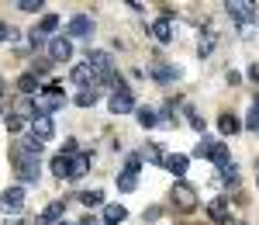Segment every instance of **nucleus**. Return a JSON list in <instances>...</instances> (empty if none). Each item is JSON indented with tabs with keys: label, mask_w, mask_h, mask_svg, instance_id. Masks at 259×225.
I'll use <instances>...</instances> for the list:
<instances>
[{
	"label": "nucleus",
	"mask_w": 259,
	"mask_h": 225,
	"mask_svg": "<svg viewBox=\"0 0 259 225\" xmlns=\"http://www.w3.org/2000/svg\"><path fill=\"white\" fill-rule=\"evenodd\" d=\"M162 166H166L169 173H177V177H183V173L190 170V156H180V153H173V156H166V160H162Z\"/></svg>",
	"instance_id": "nucleus-13"
},
{
	"label": "nucleus",
	"mask_w": 259,
	"mask_h": 225,
	"mask_svg": "<svg viewBox=\"0 0 259 225\" xmlns=\"http://www.w3.org/2000/svg\"><path fill=\"white\" fill-rule=\"evenodd\" d=\"M7 132H14V135H18V132H24V128H28V122H24V118H21V115H7Z\"/></svg>",
	"instance_id": "nucleus-25"
},
{
	"label": "nucleus",
	"mask_w": 259,
	"mask_h": 225,
	"mask_svg": "<svg viewBox=\"0 0 259 225\" xmlns=\"http://www.w3.org/2000/svg\"><path fill=\"white\" fill-rule=\"evenodd\" d=\"M62 104H66V94H62V87H59V83L52 80V83H45V87H41V94L35 97V101H31V111H35V115H45V118H49L52 111H59Z\"/></svg>",
	"instance_id": "nucleus-2"
},
{
	"label": "nucleus",
	"mask_w": 259,
	"mask_h": 225,
	"mask_svg": "<svg viewBox=\"0 0 259 225\" xmlns=\"http://www.w3.org/2000/svg\"><path fill=\"white\" fill-rule=\"evenodd\" d=\"M225 11H228V18H235L239 24H252V21L259 18L256 7H252V4H245V0H228V4H225Z\"/></svg>",
	"instance_id": "nucleus-4"
},
{
	"label": "nucleus",
	"mask_w": 259,
	"mask_h": 225,
	"mask_svg": "<svg viewBox=\"0 0 259 225\" xmlns=\"http://www.w3.org/2000/svg\"><path fill=\"white\" fill-rule=\"evenodd\" d=\"M56 28H59V18H56V14H45V18L38 21V28H35V31H38L41 39H45V35H52Z\"/></svg>",
	"instance_id": "nucleus-19"
},
{
	"label": "nucleus",
	"mask_w": 259,
	"mask_h": 225,
	"mask_svg": "<svg viewBox=\"0 0 259 225\" xmlns=\"http://www.w3.org/2000/svg\"><path fill=\"white\" fill-rule=\"evenodd\" d=\"M118 187L124 191V194H132V191L139 187V173H128V170H124V173L118 177Z\"/></svg>",
	"instance_id": "nucleus-22"
},
{
	"label": "nucleus",
	"mask_w": 259,
	"mask_h": 225,
	"mask_svg": "<svg viewBox=\"0 0 259 225\" xmlns=\"http://www.w3.org/2000/svg\"><path fill=\"white\" fill-rule=\"evenodd\" d=\"M52 173H56V177H66V173H69V156H66V153H59V156H56V160H52Z\"/></svg>",
	"instance_id": "nucleus-23"
},
{
	"label": "nucleus",
	"mask_w": 259,
	"mask_h": 225,
	"mask_svg": "<svg viewBox=\"0 0 259 225\" xmlns=\"http://www.w3.org/2000/svg\"><path fill=\"white\" fill-rule=\"evenodd\" d=\"M0 94H4V80H0Z\"/></svg>",
	"instance_id": "nucleus-37"
},
{
	"label": "nucleus",
	"mask_w": 259,
	"mask_h": 225,
	"mask_svg": "<svg viewBox=\"0 0 259 225\" xmlns=\"http://www.w3.org/2000/svg\"><path fill=\"white\" fill-rule=\"evenodd\" d=\"M18 7L24 11V14H35V11H41V0H21Z\"/></svg>",
	"instance_id": "nucleus-29"
},
{
	"label": "nucleus",
	"mask_w": 259,
	"mask_h": 225,
	"mask_svg": "<svg viewBox=\"0 0 259 225\" xmlns=\"http://www.w3.org/2000/svg\"><path fill=\"white\" fill-rule=\"evenodd\" d=\"M80 201H83L87 208H97L100 201H104V194H100V191H83V194H80Z\"/></svg>",
	"instance_id": "nucleus-26"
},
{
	"label": "nucleus",
	"mask_w": 259,
	"mask_h": 225,
	"mask_svg": "<svg viewBox=\"0 0 259 225\" xmlns=\"http://www.w3.org/2000/svg\"><path fill=\"white\" fill-rule=\"evenodd\" d=\"M14 39V28H11V24H4V21H0V42H11Z\"/></svg>",
	"instance_id": "nucleus-33"
},
{
	"label": "nucleus",
	"mask_w": 259,
	"mask_h": 225,
	"mask_svg": "<svg viewBox=\"0 0 259 225\" xmlns=\"http://www.w3.org/2000/svg\"><path fill=\"white\" fill-rule=\"evenodd\" d=\"M18 90H21V94H35V90H41L38 77H35V73H21V77H18Z\"/></svg>",
	"instance_id": "nucleus-18"
},
{
	"label": "nucleus",
	"mask_w": 259,
	"mask_h": 225,
	"mask_svg": "<svg viewBox=\"0 0 259 225\" xmlns=\"http://www.w3.org/2000/svg\"><path fill=\"white\" fill-rule=\"evenodd\" d=\"M31 135H35L38 142H49V139L56 135V122L45 118V115H35V122H31Z\"/></svg>",
	"instance_id": "nucleus-9"
},
{
	"label": "nucleus",
	"mask_w": 259,
	"mask_h": 225,
	"mask_svg": "<svg viewBox=\"0 0 259 225\" xmlns=\"http://www.w3.org/2000/svg\"><path fill=\"white\" fill-rule=\"evenodd\" d=\"M173 205L183 208V211H194L197 208V191L187 184V180H177L173 184Z\"/></svg>",
	"instance_id": "nucleus-3"
},
{
	"label": "nucleus",
	"mask_w": 259,
	"mask_h": 225,
	"mask_svg": "<svg viewBox=\"0 0 259 225\" xmlns=\"http://www.w3.org/2000/svg\"><path fill=\"white\" fill-rule=\"evenodd\" d=\"M59 225H69V222H59Z\"/></svg>",
	"instance_id": "nucleus-39"
},
{
	"label": "nucleus",
	"mask_w": 259,
	"mask_h": 225,
	"mask_svg": "<svg viewBox=\"0 0 259 225\" xmlns=\"http://www.w3.org/2000/svg\"><path fill=\"white\" fill-rule=\"evenodd\" d=\"M73 56V42L66 39V35H56V39L49 42V59L52 62H66Z\"/></svg>",
	"instance_id": "nucleus-8"
},
{
	"label": "nucleus",
	"mask_w": 259,
	"mask_h": 225,
	"mask_svg": "<svg viewBox=\"0 0 259 225\" xmlns=\"http://www.w3.org/2000/svg\"><path fill=\"white\" fill-rule=\"evenodd\" d=\"M11 166H14V173H18L21 184H38L41 163H38V156L28 153L24 145H14V149H11Z\"/></svg>",
	"instance_id": "nucleus-1"
},
{
	"label": "nucleus",
	"mask_w": 259,
	"mask_h": 225,
	"mask_svg": "<svg viewBox=\"0 0 259 225\" xmlns=\"http://www.w3.org/2000/svg\"><path fill=\"white\" fill-rule=\"evenodd\" d=\"M211 49H214V39L207 35V39H200V45H197V56L204 59V56H211Z\"/></svg>",
	"instance_id": "nucleus-28"
},
{
	"label": "nucleus",
	"mask_w": 259,
	"mask_h": 225,
	"mask_svg": "<svg viewBox=\"0 0 259 225\" xmlns=\"http://www.w3.org/2000/svg\"><path fill=\"white\" fill-rule=\"evenodd\" d=\"M107 107H111V115H132V111H135V97H132L128 90H111Z\"/></svg>",
	"instance_id": "nucleus-7"
},
{
	"label": "nucleus",
	"mask_w": 259,
	"mask_h": 225,
	"mask_svg": "<svg viewBox=\"0 0 259 225\" xmlns=\"http://www.w3.org/2000/svg\"><path fill=\"white\" fill-rule=\"evenodd\" d=\"M152 35L159 42H169L173 39V21L169 18H156V24H152Z\"/></svg>",
	"instance_id": "nucleus-17"
},
{
	"label": "nucleus",
	"mask_w": 259,
	"mask_h": 225,
	"mask_svg": "<svg viewBox=\"0 0 259 225\" xmlns=\"http://www.w3.org/2000/svg\"><path fill=\"white\" fill-rule=\"evenodd\" d=\"M211 145H214L211 139H200V142H197V149H194V156H204V160H207V153H211Z\"/></svg>",
	"instance_id": "nucleus-31"
},
{
	"label": "nucleus",
	"mask_w": 259,
	"mask_h": 225,
	"mask_svg": "<svg viewBox=\"0 0 259 225\" xmlns=\"http://www.w3.org/2000/svg\"><path fill=\"white\" fill-rule=\"evenodd\" d=\"M80 225H104V222H100V218H90V215H87V218H83Z\"/></svg>",
	"instance_id": "nucleus-36"
},
{
	"label": "nucleus",
	"mask_w": 259,
	"mask_h": 225,
	"mask_svg": "<svg viewBox=\"0 0 259 225\" xmlns=\"http://www.w3.org/2000/svg\"><path fill=\"white\" fill-rule=\"evenodd\" d=\"M218 128L225 132V135H235V132H239V118H235V115H221Z\"/></svg>",
	"instance_id": "nucleus-21"
},
{
	"label": "nucleus",
	"mask_w": 259,
	"mask_h": 225,
	"mask_svg": "<svg viewBox=\"0 0 259 225\" xmlns=\"http://www.w3.org/2000/svg\"><path fill=\"white\" fill-rule=\"evenodd\" d=\"M87 170H90V153H73L69 156V180H80V177H87Z\"/></svg>",
	"instance_id": "nucleus-10"
},
{
	"label": "nucleus",
	"mask_w": 259,
	"mask_h": 225,
	"mask_svg": "<svg viewBox=\"0 0 259 225\" xmlns=\"http://www.w3.org/2000/svg\"><path fill=\"white\" fill-rule=\"evenodd\" d=\"M221 177H225V184H239V170H235V166H225Z\"/></svg>",
	"instance_id": "nucleus-32"
},
{
	"label": "nucleus",
	"mask_w": 259,
	"mask_h": 225,
	"mask_svg": "<svg viewBox=\"0 0 259 225\" xmlns=\"http://www.w3.org/2000/svg\"><path fill=\"white\" fill-rule=\"evenodd\" d=\"M187 115H190V125H194V128H197V132H204V118H200L197 111H187Z\"/></svg>",
	"instance_id": "nucleus-34"
},
{
	"label": "nucleus",
	"mask_w": 259,
	"mask_h": 225,
	"mask_svg": "<svg viewBox=\"0 0 259 225\" xmlns=\"http://www.w3.org/2000/svg\"><path fill=\"white\" fill-rule=\"evenodd\" d=\"M249 80L259 83V62H252V66H249Z\"/></svg>",
	"instance_id": "nucleus-35"
},
{
	"label": "nucleus",
	"mask_w": 259,
	"mask_h": 225,
	"mask_svg": "<svg viewBox=\"0 0 259 225\" xmlns=\"http://www.w3.org/2000/svg\"><path fill=\"white\" fill-rule=\"evenodd\" d=\"M207 215H211V222H214V225H225V222H228V215H232V208H228L225 198H214V201L207 205Z\"/></svg>",
	"instance_id": "nucleus-11"
},
{
	"label": "nucleus",
	"mask_w": 259,
	"mask_h": 225,
	"mask_svg": "<svg viewBox=\"0 0 259 225\" xmlns=\"http://www.w3.org/2000/svg\"><path fill=\"white\" fill-rule=\"evenodd\" d=\"M207 160H211V163H218L221 170H225V166H232V153H228V145H211V153H207Z\"/></svg>",
	"instance_id": "nucleus-16"
},
{
	"label": "nucleus",
	"mask_w": 259,
	"mask_h": 225,
	"mask_svg": "<svg viewBox=\"0 0 259 225\" xmlns=\"http://www.w3.org/2000/svg\"><path fill=\"white\" fill-rule=\"evenodd\" d=\"M0 208H4L7 215H18L21 208H24V187H21V184L7 187V191L0 194Z\"/></svg>",
	"instance_id": "nucleus-5"
},
{
	"label": "nucleus",
	"mask_w": 259,
	"mask_h": 225,
	"mask_svg": "<svg viewBox=\"0 0 259 225\" xmlns=\"http://www.w3.org/2000/svg\"><path fill=\"white\" fill-rule=\"evenodd\" d=\"M73 80L80 83L83 90H87V87H90V90H94V83H97V73H94V69H90V66H87V62H80V66H76V69H73Z\"/></svg>",
	"instance_id": "nucleus-14"
},
{
	"label": "nucleus",
	"mask_w": 259,
	"mask_h": 225,
	"mask_svg": "<svg viewBox=\"0 0 259 225\" xmlns=\"http://www.w3.org/2000/svg\"><path fill=\"white\" fill-rule=\"evenodd\" d=\"M135 115H139L142 128H156V122H159V115H156V111H149V107H135Z\"/></svg>",
	"instance_id": "nucleus-20"
},
{
	"label": "nucleus",
	"mask_w": 259,
	"mask_h": 225,
	"mask_svg": "<svg viewBox=\"0 0 259 225\" xmlns=\"http://www.w3.org/2000/svg\"><path fill=\"white\" fill-rule=\"evenodd\" d=\"M0 115H4V104H0Z\"/></svg>",
	"instance_id": "nucleus-38"
},
{
	"label": "nucleus",
	"mask_w": 259,
	"mask_h": 225,
	"mask_svg": "<svg viewBox=\"0 0 259 225\" xmlns=\"http://www.w3.org/2000/svg\"><path fill=\"white\" fill-rule=\"evenodd\" d=\"M76 104H80V107H94V104H97V90H80Z\"/></svg>",
	"instance_id": "nucleus-27"
},
{
	"label": "nucleus",
	"mask_w": 259,
	"mask_h": 225,
	"mask_svg": "<svg viewBox=\"0 0 259 225\" xmlns=\"http://www.w3.org/2000/svg\"><path fill=\"white\" fill-rule=\"evenodd\" d=\"M62 211H66V201H52V205H49L38 218H35V225H56L62 218Z\"/></svg>",
	"instance_id": "nucleus-12"
},
{
	"label": "nucleus",
	"mask_w": 259,
	"mask_h": 225,
	"mask_svg": "<svg viewBox=\"0 0 259 225\" xmlns=\"http://www.w3.org/2000/svg\"><path fill=\"white\" fill-rule=\"evenodd\" d=\"M177 77H180L177 66H159V69H156V80L159 83H169V80H177Z\"/></svg>",
	"instance_id": "nucleus-24"
},
{
	"label": "nucleus",
	"mask_w": 259,
	"mask_h": 225,
	"mask_svg": "<svg viewBox=\"0 0 259 225\" xmlns=\"http://www.w3.org/2000/svg\"><path fill=\"white\" fill-rule=\"evenodd\" d=\"M124 218H128V208H124V205H107L100 222H104V225H121Z\"/></svg>",
	"instance_id": "nucleus-15"
},
{
	"label": "nucleus",
	"mask_w": 259,
	"mask_h": 225,
	"mask_svg": "<svg viewBox=\"0 0 259 225\" xmlns=\"http://www.w3.org/2000/svg\"><path fill=\"white\" fill-rule=\"evenodd\" d=\"M94 35V21L87 18V14H76V18H69V24H66V39H90Z\"/></svg>",
	"instance_id": "nucleus-6"
},
{
	"label": "nucleus",
	"mask_w": 259,
	"mask_h": 225,
	"mask_svg": "<svg viewBox=\"0 0 259 225\" xmlns=\"http://www.w3.org/2000/svg\"><path fill=\"white\" fill-rule=\"evenodd\" d=\"M249 132H259V104H252V111H249Z\"/></svg>",
	"instance_id": "nucleus-30"
}]
</instances>
